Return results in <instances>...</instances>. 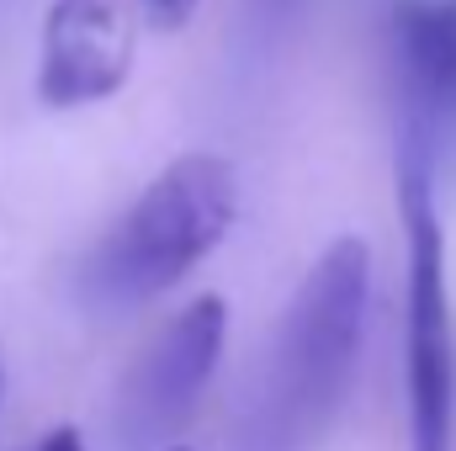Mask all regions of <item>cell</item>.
<instances>
[{
  "mask_svg": "<svg viewBox=\"0 0 456 451\" xmlns=\"http://www.w3.org/2000/svg\"><path fill=\"white\" fill-rule=\"evenodd\" d=\"M239 176L224 154H181L170 160L122 224L102 239L91 260V287L107 303H149L170 292L191 266H202L233 228Z\"/></svg>",
  "mask_w": 456,
  "mask_h": 451,
  "instance_id": "6da1fadb",
  "label": "cell"
},
{
  "mask_svg": "<svg viewBox=\"0 0 456 451\" xmlns=\"http://www.w3.org/2000/svg\"><path fill=\"white\" fill-rule=\"evenodd\" d=\"M366 303H371V250L366 239L340 234L303 276L281 340H276V366H271V414L281 441H314L335 409H340L361 330H366Z\"/></svg>",
  "mask_w": 456,
  "mask_h": 451,
  "instance_id": "7a4b0ae2",
  "label": "cell"
},
{
  "mask_svg": "<svg viewBox=\"0 0 456 451\" xmlns=\"http://www.w3.org/2000/svg\"><path fill=\"white\" fill-rule=\"evenodd\" d=\"M409 234V425L414 451H452L456 420V319L446 287V234L425 165L403 160L398 176Z\"/></svg>",
  "mask_w": 456,
  "mask_h": 451,
  "instance_id": "3957f363",
  "label": "cell"
},
{
  "mask_svg": "<svg viewBox=\"0 0 456 451\" xmlns=\"http://www.w3.org/2000/svg\"><path fill=\"white\" fill-rule=\"evenodd\" d=\"M224 340H228V303L218 292L191 298L149 340V350L122 377V420L138 441H159V436H170L191 420V409L202 404V393L218 372Z\"/></svg>",
  "mask_w": 456,
  "mask_h": 451,
  "instance_id": "277c9868",
  "label": "cell"
},
{
  "mask_svg": "<svg viewBox=\"0 0 456 451\" xmlns=\"http://www.w3.org/2000/svg\"><path fill=\"white\" fill-rule=\"evenodd\" d=\"M133 16L122 0H53L43 21L37 96L48 107H91L127 86Z\"/></svg>",
  "mask_w": 456,
  "mask_h": 451,
  "instance_id": "5b68a950",
  "label": "cell"
},
{
  "mask_svg": "<svg viewBox=\"0 0 456 451\" xmlns=\"http://www.w3.org/2000/svg\"><path fill=\"white\" fill-rule=\"evenodd\" d=\"M393 59L409 107L430 122H456V0H398Z\"/></svg>",
  "mask_w": 456,
  "mask_h": 451,
  "instance_id": "8992f818",
  "label": "cell"
},
{
  "mask_svg": "<svg viewBox=\"0 0 456 451\" xmlns=\"http://www.w3.org/2000/svg\"><path fill=\"white\" fill-rule=\"evenodd\" d=\"M138 5H143V16H149L154 27L175 32V27H186V21L197 16V5H202V0H138Z\"/></svg>",
  "mask_w": 456,
  "mask_h": 451,
  "instance_id": "52a82bcc",
  "label": "cell"
},
{
  "mask_svg": "<svg viewBox=\"0 0 456 451\" xmlns=\"http://www.w3.org/2000/svg\"><path fill=\"white\" fill-rule=\"evenodd\" d=\"M32 451H86V436H80L75 425H59V430H48Z\"/></svg>",
  "mask_w": 456,
  "mask_h": 451,
  "instance_id": "ba28073f",
  "label": "cell"
},
{
  "mask_svg": "<svg viewBox=\"0 0 456 451\" xmlns=\"http://www.w3.org/2000/svg\"><path fill=\"white\" fill-rule=\"evenodd\" d=\"M265 11H287V5H297V0H260Z\"/></svg>",
  "mask_w": 456,
  "mask_h": 451,
  "instance_id": "9c48e42d",
  "label": "cell"
},
{
  "mask_svg": "<svg viewBox=\"0 0 456 451\" xmlns=\"http://www.w3.org/2000/svg\"><path fill=\"white\" fill-rule=\"evenodd\" d=\"M0 388H5V361H0Z\"/></svg>",
  "mask_w": 456,
  "mask_h": 451,
  "instance_id": "30bf717a",
  "label": "cell"
},
{
  "mask_svg": "<svg viewBox=\"0 0 456 451\" xmlns=\"http://www.w3.org/2000/svg\"><path fill=\"white\" fill-rule=\"evenodd\" d=\"M170 451H186V447H170Z\"/></svg>",
  "mask_w": 456,
  "mask_h": 451,
  "instance_id": "8fae6325",
  "label": "cell"
}]
</instances>
